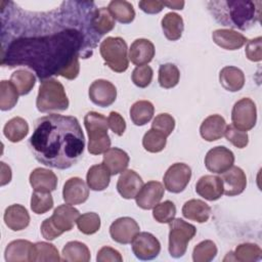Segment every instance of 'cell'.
I'll list each match as a JSON object with an SVG mask.
<instances>
[{
  "label": "cell",
  "mask_w": 262,
  "mask_h": 262,
  "mask_svg": "<svg viewBox=\"0 0 262 262\" xmlns=\"http://www.w3.org/2000/svg\"><path fill=\"white\" fill-rule=\"evenodd\" d=\"M84 35L75 28L41 37L20 38L2 48L3 66H27L39 79L59 74L76 58L84 45Z\"/></svg>",
  "instance_id": "6da1fadb"
},
{
  "label": "cell",
  "mask_w": 262,
  "mask_h": 262,
  "mask_svg": "<svg viewBox=\"0 0 262 262\" xmlns=\"http://www.w3.org/2000/svg\"><path fill=\"white\" fill-rule=\"evenodd\" d=\"M29 145L39 163L64 170L82 158L85 137L77 118L51 114L35 122Z\"/></svg>",
  "instance_id": "7a4b0ae2"
},
{
  "label": "cell",
  "mask_w": 262,
  "mask_h": 262,
  "mask_svg": "<svg viewBox=\"0 0 262 262\" xmlns=\"http://www.w3.org/2000/svg\"><path fill=\"white\" fill-rule=\"evenodd\" d=\"M261 4V1L221 0L208 1L207 7L222 26L245 31L260 21Z\"/></svg>",
  "instance_id": "3957f363"
},
{
  "label": "cell",
  "mask_w": 262,
  "mask_h": 262,
  "mask_svg": "<svg viewBox=\"0 0 262 262\" xmlns=\"http://www.w3.org/2000/svg\"><path fill=\"white\" fill-rule=\"evenodd\" d=\"M36 106L41 113L61 112L69 107V99L62 84L55 79H46L39 86Z\"/></svg>",
  "instance_id": "277c9868"
},
{
  "label": "cell",
  "mask_w": 262,
  "mask_h": 262,
  "mask_svg": "<svg viewBox=\"0 0 262 262\" xmlns=\"http://www.w3.org/2000/svg\"><path fill=\"white\" fill-rule=\"evenodd\" d=\"M79 216V211L72 205L67 204L58 206L53 211L52 216L42 222V236L47 241H53L63 232L72 230Z\"/></svg>",
  "instance_id": "5b68a950"
},
{
  "label": "cell",
  "mask_w": 262,
  "mask_h": 262,
  "mask_svg": "<svg viewBox=\"0 0 262 262\" xmlns=\"http://www.w3.org/2000/svg\"><path fill=\"white\" fill-rule=\"evenodd\" d=\"M84 125L88 133V151L91 155L104 154L111 147L107 134V119L96 112H89L84 117Z\"/></svg>",
  "instance_id": "8992f818"
},
{
  "label": "cell",
  "mask_w": 262,
  "mask_h": 262,
  "mask_svg": "<svg viewBox=\"0 0 262 262\" xmlns=\"http://www.w3.org/2000/svg\"><path fill=\"white\" fill-rule=\"evenodd\" d=\"M99 52L105 64L116 73H123L128 69L129 56L125 40L121 37H107L99 46Z\"/></svg>",
  "instance_id": "52a82bcc"
},
{
  "label": "cell",
  "mask_w": 262,
  "mask_h": 262,
  "mask_svg": "<svg viewBox=\"0 0 262 262\" xmlns=\"http://www.w3.org/2000/svg\"><path fill=\"white\" fill-rule=\"evenodd\" d=\"M169 253L173 258H180L185 254L187 245L195 235L196 229L180 218L169 222Z\"/></svg>",
  "instance_id": "ba28073f"
},
{
  "label": "cell",
  "mask_w": 262,
  "mask_h": 262,
  "mask_svg": "<svg viewBox=\"0 0 262 262\" xmlns=\"http://www.w3.org/2000/svg\"><path fill=\"white\" fill-rule=\"evenodd\" d=\"M232 125L242 130L249 131L256 125L257 108L255 102L248 98H242L236 101L231 111Z\"/></svg>",
  "instance_id": "9c48e42d"
},
{
  "label": "cell",
  "mask_w": 262,
  "mask_h": 262,
  "mask_svg": "<svg viewBox=\"0 0 262 262\" xmlns=\"http://www.w3.org/2000/svg\"><path fill=\"white\" fill-rule=\"evenodd\" d=\"M191 178V169L184 163H175L168 168L164 175L165 188L173 193H179L185 189Z\"/></svg>",
  "instance_id": "30bf717a"
},
{
  "label": "cell",
  "mask_w": 262,
  "mask_h": 262,
  "mask_svg": "<svg viewBox=\"0 0 262 262\" xmlns=\"http://www.w3.org/2000/svg\"><path fill=\"white\" fill-rule=\"evenodd\" d=\"M131 244L133 254L139 260H152L161 251L159 239L149 232H138Z\"/></svg>",
  "instance_id": "8fae6325"
},
{
  "label": "cell",
  "mask_w": 262,
  "mask_h": 262,
  "mask_svg": "<svg viewBox=\"0 0 262 262\" xmlns=\"http://www.w3.org/2000/svg\"><path fill=\"white\" fill-rule=\"evenodd\" d=\"M234 155L225 146H215L211 148L205 157L206 168L213 173L222 174L233 166Z\"/></svg>",
  "instance_id": "7c38bea8"
},
{
  "label": "cell",
  "mask_w": 262,
  "mask_h": 262,
  "mask_svg": "<svg viewBox=\"0 0 262 262\" xmlns=\"http://www.w3.org/2000/svg\"><path fill=\"white\" fill-rule=\"evenodd\" d=\"M90 100L101 107H106L113 104L117 98V89L113 83L107 80L98 79L92 82L89 87Z\"/></svg>",
  "instance_id": "4fadbf2b"
},
{
  "label": "cell",
  "mask_w": 262,
  "mask_h": 262,
  "mask_svg": "<svg viewBox=\"0 0 262 262\" xmlns=\"http://www.w3.org/2000/svg\"><path fill=\"white\" fill-rule=\"evenodd\" d=\"M138 223L130 217H121L116 219L110 226L112 238L122 245L130 244L139 232Z\"/></svg>",
  "instance_id": "5bb4252c"
},
{
  "label": "cell",
  "mask_w": 262,
  "mask_h": 262,
  "mask_svg": "<svg viewBox=\"0 0 262 262\" xmlns=\"http://www.w3.org/2000/svg\"><path fill=\"white\" fill-rule=\"evenodd\" d=\"M4 257L7 262L36 261L35 244L25 239L12 241L7 245L4 252Z\"/></svg>",
  "instance_id": "9a60e30c"
},
{
  "label": "cell",
  "mask_w": 262,
  "mask_h": 262,
  "mask_svg": "<svg viewBox=\"0 0 262 262\" xmlns=\"http://www.w3.org/2000/svg\"><path fill=\"white\" fill-rule=\"evenodd\" d=\"M165 189L159 181H148L143 184L135 196L136 204L143 210H150L160 203L164 195Z\"/></svg>",
  "instance_id": "2e32d148"
},
{
  "label": "cell",
  "mask_w": 262,
  "mask_h": 262,
  "mask_svg": "<svg viewBox=\"0 0 262 262\" xmlns=\"http://www.w3.org/2000/svg\"><path fill=\"white\" fill-rule=\"evenodd\" d=\"M220 178L223 183V193L228 196L241 194L247 186L246 174L236 166H232L223 172Z\"/></svg>",
  "instance_id": "e0dca14e"
},
{
  "label": "cell",
  "mask_w": 262,
  "mask_h": 262,
  "mask_svg": "<svg viewBox=\"0 0 262 262\" xmlns=\"http://www.w3.org/2000/svg\"><path fill=\"white\" fill-rule=\"evenodd\" d=\"M89 196V187L79 177H72L66 181L62 188V198L66 204L80 205L85 203Z\"/></svg>",
  "instance_id": "ac0fdd59"
},
{
  "label": "cell",
  "mask_w": 262,
  "mask_h": 262,
  "mask_svg": "<svg viewBox=\"0 0 262 262\" xmlns=\"http://www.w3.org/2000/svg\"><path fill=\"white\" fill-rule=\"evenodd\" d=\"M142 185L141 177L134 170H125L118 179L117 190L122 198L130 200L135 199Z\"/></svg>",
  "instance_id": "d6986e66"
},
{
  "label": "cell",
  "mask_w": 262,
  "mask_h": 262,
  "mask_svg": "<svg viewBox=\"0 0 262 262\" xmlns=\"http://www.w3.org/2000/svg\"><path fill=\"white\" fill-rule=\"evenodd\" d=\"M196 193L207 201H216L223 194V183L219 176H202L195 184Z\"/></svg>",
  "instance_id": "ffe728a7"
},
{
  "label": "cell",
  "mask_w": 262,
  "mask_h": 262,
  "mask_svg": "<svg viewBox=\"0 0 262 262\" xmlns=\"http://www.w3.org/2000/svg\"><path fill=\"white\" fill-rule=\"evenodd\" d=\"M212 39L215 44L226 50H236L243 47L247 42V38L230 29H219L212 33Z\"/></svg>",
  "instance_id": "44dd1931"
},
{
  "label": "cell",
  "mask_w": 262,
  "mask_h": 262,
  "mask_svg": "<svg viewBox=\"0 0 262 262\" xmlns=\"http://www.w3.org/2000/svg\"><path fill=\"white\" fill-rule=\"evenodd\" d=\"M30 184L35 191L51 192L56 189L57 177L49 169L36 168L30 174Z\"/></svg>",
  "instance_id": "7402d4cb"
},
{
  "label": "cell",
  "mask_w": 262,
  "mask_h": 262,
  "mask_svg": "<svg viewBox=\"0 0 262 262\" xmlns=\"http://www.w3.org/2000/svg\"><path fill=\"white\" fill-rule=\"evenodd\" d=\"M155 56V46L147 39H136L130 46L129 58L132 63L144 66L151 61Z\"/></svg>",
  "instance_id": "603a6c76"
},
{
  "label": "cell",
  "mask_w": 262,
  "mask_h": 262,
  "mask_svg": "<svg viewBox=\"0 0 262 262\" xmlns=\"http://www.w3.org/2000/svg\"><path fill=\"white\" fill-rule=\"evenodd\" d=\"M3 219L6 226L13 231L23 230L30 223V215L27 209L18 204L7 207L5 209Z\"/></svg>",
  "instance_id": "cb8c5ba5"
},
{
  "label": "cell",
  "mask_w": 262,
  "mask_h": 262,
  "mask_svg": "<svg viewBox=\"0 0 262 262\" xmlns=\"http://www.w3.org/2000/svg\"><path fill=\"white\" fill-rule=\"evenodd\" d=\"M226 126L223 117L220 115H211L203 121L200 127V133L205 140L215 141L224 136Z\"/></svg>",
  "instance_id": "d4e9b609"
},
{
  "label": "cell",
  "mask_w": 262,
  "mask_h": 262,
  "mask_svg": "<svg viewBox=\"0 0 262 262\" xmlns=\"http://www.w3.org/2000/svg\"><path fill=\"white\" fill-rule=\"evenodd\" d=\"M129 156L119 147H110L104 154L102 164L110 171L111 175H117L124 172L129 165Z\"/></svg>",
  "instance_id": "484cf974"
},
{
  "label": "cell",
  "mask_w": 262,
  "mask_h": 262,
  "mask_svg": "<svg viewBox=\"0 0 262 262\" xmlns=\"http://www.w3.org/2000/svg\"><path fill=\"white\" fill-rule=\"evenodd\" d=\"M219 81L225 90L236 92L245 85V75L241 69L228 66L220 71Z\"/></svg>",
  "instance_id": "4316f807"
},
{
  "label": "cell",
  "mask_w": 262,
  "mask_h": 262,
  "mask_svg": "<svg viewBox=\"0 0 262 262\" xmlns=\"http://www.w3.org/2000/svg\"><path fill=\"white\" fill-rule=\"evenodd\" d=\"M182 215L188 219L199 223L208 221L211 215L210 206L202 200H189L182 207Z\"/></svg>",
  "instance_id": "83f0119b"
},
{
  "label": "cell",
  "mask_w": 262,
  "mask_h": 262,
  "mask_svg": "<svg viewBox=\"0 0 262 262\" xmlns=\"http://www.w3.org/2000/svg\"><path fill=\"white\" fill-rule=\"evenodd\" d=\"M87 185L95 191L104 190L111 181V173L103 164L93 165L89 168L86 175Z\"/></svg>",
  "instance_id": "f1b7e54d"
},
{
  "label": "cell",
  "mask_w": 262,
  "mask_h": 262,
  "mask_svg": "<svg viewBox=\"0 0 262 262\" xmlns=\"http://www.w3.org/2000/svg\"><path fill=\"white\" fill-rule=\"evenodd\" d=\"M115 18L108 8L100 7L93 11L91 17V29L99 37L111 32L115 28Z\"/></svg>",
  "instance_id": "f546056e"
},
{
  "label": "cell",
  "mask_w": 262,
  "mask_h": 262,
  "mask_svg": "<svg viewBox=\"0 0 262 262\" xmlns=\"http://www.w3.org/2000/svg\"><path fill=\"white\" fill-rule=\"evenodd\" d=\"M162 29L165 37L170 41H176L182 36L184 24L182 17L175 12H168L162 18Z\"/></svg>",
  "instance_id": "4dcf8cb0"
},
{
  "label": "cell",
  "mask_w": 262,
  "mask_h": 262,
  "mask_svg": "<svg viewBox=\"0 0 262 262\" xmlns=\"http://www.w3.org/2000/svg\"><path fill=\"white\" fill-rule=\"evenodd\" d=\"M62 260L68 262H88L91 258L88 247L77 241L69 242L62 248Z\"/></svg>",
  "instance_id": "1f68e13d"
},
{
  "label": "cell",
  "mask_w": 262,
  "mask_h": 262,
  "mask_svg": "<svg viewBox=\"0 0 262 262\" xmlns=\"http://www.w3.org/2000/svg\"><path fill=\"white\" fill-rule=\"evenodd\" d=\"M29 133V125L27 121L20 117L10 119L3 128L4 136L11 142L23 140Z\"/></svg>",
  "instance_id": "d6a6232c"
},
{
  "label": "cell",
  "mask_w": 262,
  "mask_h": 262,
  "mask_svg": "<svg viewBox=\"0 0 262 262\" xmlns=\"http://www.w3.org/2000/svg\"><path fill=\"white\" fill-rule=\"evenodd\" d=\"M155 107L148 100H138L130 108V118L136 126L147 124L154 117Z\"/></svg>",
  "instance_id": "836d02e7"
},
{
  "label": "cell",
  "mask_w": 262,
  "mask_h": 262,
  "mask_svg": "<svg viewBox=\"0 0 262 262\" xmlns=\"http://www.w3.org/2000/svg\"><path fill=\"white\" fill-rule=\"evenodd\" d=\"M113 17L121 24H130L135 17V10L132 4L125 0H113L107 6Z\"/></svg>",
  "instance_id": "e575fe53"
},
{
  "label": "cell",
  "mask_w": 262,
  "mask_h": 262,
  "mask_svg": "<svg viewBox=\"0 0 262 262\" xmlns=\"http://www.w3.org/2000/svg\"><path fill=\"white\" fill-rule=\"evenodd\" d=\"M10 82L15 86L19 95H27L35 86L36 77L29 71L17 70L11 74Z\"/></svg>",
  "instance_id": "d590c367"
},
{
  "label": "cell",
  "mask_w": 262,
  "mask_h": 262,
  "mask_svg": "<svg viewBox=\"0 0 262 262\" xmlns=\"http://www.w3.org/2000/svg\"><path fill=\"white\" fill-rule=\"evenodd\" d=\"M18 92L15 86L6 80L0 82V108L9 111L15 106L18 100Z\"/></svg>",
  "instance_id": "8d00e7d4"
},
{
  "label": "cell",
  "mask_w": 262,
  "mask_h": 262,
  "mask_svg": "<svg viewBox=\"0 0 262 262\" xmlns=\"http://www.w3.org/2000/svg\"><path fill=\"white\" fill-rule=\"evenodd\" d=\"M180 78V72L178 68L173 63H165L160 66L158 81L162 88L170 89L175 87Z\"/></svg>",
  "instance_id": "74e56055"
},
{
  "label": "cell",
  "mask_w": 262,
  "mask_h": 262,
  "mask_svg": "<svg viewBox=\"0 0 262 262\" xmlns=\"http://www.w3.org/2000/svg\"><path fill=\"white\" fill-rule=\"evenodd\" d=\"M234 261L241 262H253L258 261L262 257V250L258 245L255 244H242L236 247L232 252Z\"/></svg>",
  "instance_id": "f35d334b"
},
{
  "label": "cell",
  "mask_w": 262,
  "mask_h": 262,
  "mask_svg": "<svg viewBox=\"0 0 262 262\" xmlns=\"http://www.w3.org/2000/svg\"><path fill=\"white\" fill-rule=\"evenodd\" d=\"M167 143V136L155 129H149L142 138V145L149 152L162 151Z\"/></svg>",
  "instance_id": "ab89813d"
},
{
  "label": "cell",
  "mask_w": 262,
  "mask_h": 262,
  "mask_svg": "<svg viewBox=\"0 0 262 262\" xmlns=\"http://www.w3.org/2000/svg\"><path fill=\"white\" fill-rule=\"evenodd\" d=\"M217 255L216 245L210 241H203L193 248L192 259L194 262H210Z\"/></svg>",
  "instance_id": "60d3db41"
},
{
  "label": "cell",
  "mask_w": 262,
  "mask_h": 262,
  "mask_svg": "<svg viewBox=\"0 0 262 262\" xmlns=\"http://www.w3.org/2000/svg\"><path fill=\"white\" fill-rule=\"evenodd\" d=\"M78 229L84 234H93L100 228V217L98 214L89 212L80 215L76 221Z\"/></svg>",
  "instance_id": "b9f144b4"
},
{
  "label": "cell",
  "mask_w": 262,
  "mask_h": 262,
  "mask_svg": "<svg viewBox=\"0 0 262 262\" xmlns=\"http://www.w3.org/2000/svg\"><path fill=\"white\" fill-rule=\"evenodd\" d=\"M53 207V199L50 192L35 191L31 198V209L36 214H44Z\"/></svg>",
  "instance_id": "7bdbcfd3"
},
{
  "label": "cell",
  "mask_w": 262,
  "mask_h": 262,
  "mask_svg": "<svg viewBox=\"0 0 262 262\" xmlns=\"http://www.w3.org/2000/svg\"><path fill=\"white\" fill-rule=\"evenodd\" d=\"M36 248V261L38 262H59L61 259L59 257L58 250L55 248L54 245L39 242L35 244Z\"/></svg>",
  "instance_id": "ee69618b"
},
{
  "label": "cell",
  "mask_w": 262,
  "mask_h": 262,
  "mask_svg": "<svg viewBox=\"0 0 262 262\" xmlns=\"http://www.w3.org/2000/svg\"><path fill=\"white\" fill-rule=\"evenodd\" d=\"M176 215V207L171 201L159 203L152 208V216L159 223H169Z\"/></svg>",
  "instance_id": "f6af8a7d"
},
{
  "label": "cell",
  "mask_w": 262,
  "mask_h": 262,
  "mask_svg": "<svg viewBox=\"0 0 262 262\" xmlns=\"http://www.w3.org/2000/svg\"><path fill=\"white\" fill-rule=\"evenodd\" d=\"M152 74H154L152 69L147 64L138 66L133 70L131 79H132V82L137 87L145 88L150 84L152 80Z\"/></svg>",
  "instance_id": "bcb514c9"
},
{
  "label": "cell",
  "mask_w": 262,
  "mask_h": 262,
  "mask_svg": "<svg viewBox=\"0 0 262 262\" xmlns=\"http://www.w3.org/2000/svg\"><path fill=\"white\" fill-rule=\"evenodd\" d=\"M224 135L226 139L237 148H244L249 143V136L246 131L235 128L232 124L226 126Z\"/></svg>",
  "instance_id": "7dc6e473"
},
{
  "label": "cell",
  "mask_w": 262,
  "mask_h": 262,
  "mask_svg": "<svg viewBox=\"0 0 262 262\" xmlns=\"http://www.w3.org/2000/svg\"><path fill=\"white\" fill-rule=\"evenodd\" d=\"M151 128L158 130L159 132L163 133L165 136L168 137L175 128V120L171 115L167 113L160 114L154 119L151 123Z\"/></svg>",
  "instance_id": "c3c4849f"
},
{
  "label": "cell",
  "mask_w": 262,
  "mask_h": 262,
  "mask_svg": "<svg viewBox=\"0 0 262 262\" xmlns=\"http://www.w3.org/2000/svg\"><path fill=\"white\" fill-rule=\"evenodd\" d=\"M245 53L249 60L260 61L262 59V37H257L248 41Z\"/></svg>",
  "instance_id": "681fc988"
},
{
  "label": "cell",
  "mask_w": 262,
  "mask_h": 262,
  "mask_svg": "<svg viewBox=\"0 0 262 262\" xmlns=\"http://www.w3.org/2000/svg\"><path fill=\"white\" fill-rule=\"evenodd\" d=\"M107 125L111 130L118 136H122L126 130V122L124 118L117 112H111L107 117Z\"/></svg>",
  "instance_id": "f907efd6"
},
{
  "label": "cell",
  "mask_w": 262,
  "mask_h": 262,
  "mask_svg": "<svg viewBox=\"0 0 262 262\" xmlns=\"http://www.w3.org/2000/svg\"><path fill=\"white\" fill-rule=\"evenodd\" d=\"M96 260L98 262H122L123 258L117 250L111 247H103L98 251Z\"/></svg>",
  "instance_id": "816d5d0a"
},
{
  "label": "cell",
  "mask_w": 262,
  "mask_h": 262,
  "mask_svg": "<svg viewBox=\"0 0 262 262\" xmlns=\"http://www.w3.org/2000/svg\"><path fill=\"white\" fill-rule=\"evenodd\" d=\"M139 8L148 14H155L159 13L163 10L164 4L162 1H156V0H142L138 3Z\"/></svg>",
  "instance_id": "f5cc1de1"
},
{
  "label": "cell",
  "mask_w": 262,
  "mask_h": 262,
  "mask_svg": "<svg viewBox=\"0 0 262 262\" xmlns=\"http://www.w3.org/2000/svg\"><path fill=\"white\" fill-rule=\"evenodd\" d=\"M80 72V63H79V57H76L60 74L59 76L68 79V80H74L78 77Z\"/></svg>",
  "instance_id": "db71d44e"
},
{
  "label": "cell",
  "mask_w": 262,
  "mask_h": 262,
  "mask_svg": "<svg viewBox=\"0 0 262 262\" xmlns=\"http://www.w3.org/2000/svg\"><path fill=\"white\" fill-rule=\"evenodd\" d=\"M1 186L9 183L11 180V169L5 163L1 162Z\"/></svg>",
  "instance_id": "11a10c76"
},
{
  "label": "cell",
  "mask_w": 262,
  "mask_h": 262,
  "mask_svg": "<svg viewBox=\"0 0 262 262\" xmlns=\"http://www.w3.org/2000/svg\"><path fill=\"white\" fill-rule=\"evenodd\" d=\"M163 4L171 9H182L185 3L184 1H164Z\"/></svg>",
  "instance_id": "9f6ffc18"
}]
</instances>
